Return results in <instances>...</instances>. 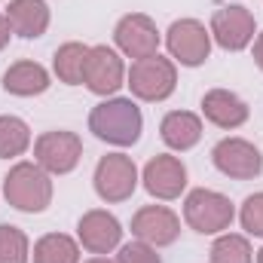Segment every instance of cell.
I'll use <instances>...</instances> for the list:
<instances>
[{"mask_svg": "<svg viewBox=\"0 0 263 263\" xmlns=\"http://www.w3.org/2000/svg\"><path fill=\"white\" fill-rule=\"evenodd\" d=\"M202 114L217 129H239L248 123V104L230 89H211L202 95Z\"/></svg>", "mask_w": 263, "mask_h": 263, "instance_id": "15", "label": "cell"}, {"mask_svg": "<svg viewBox=\"0 0 263 263\" xmlns=\"http://www.w3.org/2000/svg\"><path fill=\"white\" fill-rule=\"evenodd\" d=\"M254 15L245 6H223L211 15V37L217 40V46H223L227 52H239L254 40Z\"/></svg>", "mask_w": 263, "mask_h": 263, "instance_id": "11", "label": "cell"}, {"mask_svg": "<svg viewBox=\"0 0 263 263\" xmlns=\"http://www.w3.org/2000/svg\"><path fill=\"white\" fill-rule=\"evenodd\" d=\"M236 211H233V202L217 193V190H190L184 199V220L190 230H196L202 236H214V233H223L230 230Z\"/></svg>", "mask_w": 263, "mask_h": 263, "instance_id": "3", "label": "cell"}, {"mask_svg": "<svg viewBox=\"0 0 263 263\" xmlns=\"http://www.w3.org/2000/svg\"><path fill=\"white\" fill-rule=\"evenodd\" d=\"M83 156V141L77 132H43L34 141V162L49 175H67Z\"/></svg>", "mask_w": 263, "mask_h": 263, "instance_id": "5", "label": "cell"}, {"mask_svg": "<svg viewBox=\"0 0 263 263\" xmlns=\"http://www.w3.org/2000/svg\"><path fill=\"white\" fill-rule=\"evenodd\" d=\"M3 196L18 211L40 214L52 202V178L37 162H15L3 178Z\"/></svg>", "mask_w": 263, "mask_h": 263, "instance_id": "2", "label": "cell"}, {"mask_svg": "<svg viewBox=\"0 0 263 263\" xmlns=\"http://www.w3.org/2000/svg\"><path fill=\"white\" fill-rule=\"evenodd\" d=\"M147 193L156 199H178L187 187V168L178 156H153L141 175Z\"/></svg>", "mask_w": 263, "mask_h": 263, "instance_id": "14", "label": "cell"}, {"mask_svg": "<svg viewBox=\"0 0 263 263\" xmlns=\"http://www.w3.org/2000/svg\"><path fill=\"white\" fill-rule=\"evenodd\" d=\"M86 59H89V46H83V43H65V46H59L55 59H52L55 77L62 83H67V86H80L83 73H86Z\"/></svg>", "mask_w": 263, "mask_h": 263, "instance_id": "19", "label": "cell"}, {"mask_svg": "<svg viewBox=\"0 0 263 263\" xmlns=\"http://www.w3.org/2000/svg\"><path fill=\"white\" fill-rule=\"evenodd\" d=\"M28 260H31L28 236L12 223H0V263H28Z\"/></svg>", "mask_w": 263, "mask_h": 263, "instance_id": "23", "label": "cell"}, {"mask_svg": "<svg viewBox=\"0 0 263 263\" xmlns=\"http://www.w3.org/2000/svg\"><path fill=\"white\" fill-rule=\"evenodd\" d=\"M117 263H162V260H159V254H156L153 245H147V242L138 239V242H129V245L120 248Z\"/></svg>", "mask_w": 263, "mask_h": 263, "instance_id": "25", "label": "cell"}, {"mask_svg": "<svg viewBox=\"0 0 263 263\" xmlns=\"http://www.w3.org/2000/svg\"><path fill=\"white\" fill-rule=\"evenodd\" d=\"M6 22H9L12 34H18L25 40H37L49 28V6L43 0H9Z\"/></svg>", "mask_w": 263, "mask_h": 263, "instance_id": "16", "label": "cell"}, {"mask_svg": "<svg viewBox=\"0 0 263 263\" xmlns=\"http://www.w3.org/2000/svg\"><path fill=\"white\" fill-rule=\"evenodd\" d=\"M31 147V129L18 117H0V159L22 156Z\"/></svg>", "mask_w": 263, "mask_h": 263, "instance_id": "21", "label": "cell"}, {"mask_svg": "<svg viewBox=\"0 0 263 263\" xmlns=\"http://www.w3.org/2000/svg\"><path fill=\"white\" fill-rule=\"evenodd\" d=\"M211 159H214V168L227 178H236V181H251L263 172V156L260 150L245 141V138H223L214 144L211 150Z\"/></svg>", "mask_w": 263, "mask_h": 263, "instance_id": "8", "label": "cell"}, {"mask_svg": "<svg viewBox=\"0 0 263 263\" xmlns=\"http://www.w3.org/2000/svg\"><path fill=\"white\" fill-rule=\"evenodd\" d=\"M126 86L141 101H165L178 86V67L172 59H162L159 52L150 59H138L129 70Z\"/></svg>", "mask_w": 263, "mask_h": 263, "instance_id": "4", "label": "cell"}, {"mask_svg": "<svg viewBox=\"0 0 263 263\" xmlns=\"http://www.w3.org/2000/svg\"><path fill=\"white\" fill-rule=\"evenodd\" d=\"M257 263H263V248H260V251H257Z\"/></svg>", "mask_w": 263, "mask_h": 263, "instance_id": "29", "label": "cell"}, {"mask_svg": "<svg viewBox=\"0 0 263 263\" xmlns=\"http://www.w3.org/2000/svg\"><path fill=\"white\" fill-rule=\"evenodd\" d=\"M132 236L153 248L172 245L181 236V217L165 205H144L132 217Z\"/></svg>", "mask_w": 263, "mask_h": 263, "instance_id": "10", "label": "cell"}, {"mask_svg": "<svg viewBox=\"0 0 263 263\" xmlns=\"http://www.w3.org/2000/svg\"><path fill=\"white\" fill-rule=\"evenodd\" d=\"M34 263H80V245L65 233H46L34 245Z\"/></svg>", "mask_w": 263, "mask_h": 263, "instance_id": "20", "label": "cell"}, {"mask_svg": "<svg viewBox=\"0 0 263 263\" xmlns=\"http://www.w3.org/2000/svg\"><path fill=\"white\" fill-rule=\"evenodd\" d=\"M165 46L175 62L184 67H199L211 55V31L196 18H181L165 31Z\"/></svg>", "mask_w": 263, "mask_h": 263, "instance_id": "7", "label": "cell"}, {"mask_svg": "<svg viewBox=\"0 0 263 263\" xmlns=\"http://www.w3.org/2000/svg\"><path fill=\"white\" fill-rule=\"evenodd\" d=\"M159 135L172 150H190L202 138V120L190 110H172V114L162 117Z\"/></svg>", "mask_w": 263, "mask_h": 263, "instance_id": "18", "label": "cell"}, {"mask_svg": "<svg viewBox=\"0 0 263 263\" xmlns=\"http://www.w3.org/2000/svg\"><path fill=\"white\" fill-rule=\"evenodd\" d=\"M239 220H242V230L248 236H260L263 239V193H254V196H248L242 202Z\"/></svg>", "mask_w": 263, "mask_h": 263, "instance_id": "24", "label": "cell"}, {"mask_svg": "<svg viewBox=\"0 0 263 263\" xmlns=\"http://www.w3.org/2000/svg\"><path fill=\"white\" fill-rule=\"evenodd\" d=\"M126 80V67L123 59L110 49V46H89V59H86V73L83 83L89 92L95 95H114Z\"/></svg>", "mask_w": 263, "mask_h": 263, "instance_id": "12", "label": "cell"}, {"mask_svg": "<svg viewBox=\"0 0 263 263\" xmlns=\"http://www.w3.org/2000/svg\"><path fill=\"white\" fill-rule=\"evenodd\" d=\"M114 40L117 46L129 55V59H150L159 52V31H156V22L144 12H129L117 22L114 28Z\"/></svg>", "mask_w": 263, "mask_h": 263, "instance_id": "9", "label": "cell"}, {"mask_svg": "<svg viewBox=\"0 0 263 263\" xmlns=\"http://www.w3.org/2000/svg\"><path fill=\"white\" fill-rule=\"evenodd\" d=\"M95 193L104 202H126L138 187V168L126 153H107L95 165Z\"/></svg>", "mask_w": 263, "mask_h": 263, "instance_id": "6", "label": "cell"}, {"mask_svg": "<svg viewBox=\"0 0 263 263\" xmlns=\"http://www.w3.org/2000/svg\"><path fill=\"white\" fill-rule=\"evenodd\" d=\"M254 65L263 70V34H257V40H254Z\"/></svg>", "mask_w": 263, "mask_h": 263, "instance_id": "27", "label": "cell"}, {"mask_svg": "<svg viewBox=\"0 0 263 263\" xmlns=\"http://www.w3.org/2000/svg\"><path fill=\"white\" fill-rule=\"evenodd\" d=\"M86 263H114V260H107V257H92V260H86Z\"/></svg>", "mask_w": 263, "mask_h": 263, "instance_id": "28", "label": "cell"}, {"mask_svg": "<svg viewBox=\"0 0 263 263\" xmlns=\"http://www.w3.org/2000/svg\"><path fill=\"white\" fill-rule=\"evenodd\" d=\"M77 236H80V242H83L86 251H92V254H110L120 245V239H123V227H120V220L110 211L92 208V211H86L80 217Z\"/></svg>", "mask_w": 263, "mask_h": 263, "instance_id": "13", "label": "cell"}, {"mask_svg": "<svg viewBox=\"0 0 263 263\" xmlns=\"http://www.w3.org/2000/svg\"><path fill=\"white\" fill-rule=\"evenodd\" d=\"M3 89L9 95H18V98L43 95L49 89V70L37 62H15L3 73Z\"/></svg>", "mask_w": 263, "mask_h": 263, "instance_id": "17", "label": "cell"}, {"mask_svg": "<svg viewBox=\"0 0 263 263\" xmlns=\"http://www.w3.org/2000/svg\"><path fill=\"white\" fill-rule=\"evenodd\" d=\"M211 263H254L251 242L236 233H223L211 245Z\"/></svg>", "mask_w": 263, "mask_h": 263, "instance_id": "22", "label": "cell"}, {"mask_svg": "<svg viewBox=\"0 0 263 263\" xmlns=\"http://www.w3.org/2000/svg\"><path fill=\"white\" fill-rule=\"evenodd\" d=\"M9 37H12V28H9V22H6V15L0 12V49H6V43H9Z\"/></svg>", "mask_w": 263, "mask_h": 263, "instance_id": "26", "label": "cell"}, {"mask_svg": "<svg viewBox=\"0 0 263 263\" xmlns=\"http://www.w3.org/2000/svg\"><path fill=\"white\" fill-rule=\"evenodd\" d=\"M141 129H144V117L132 98H107L95 104L89 114V132L117 147H132L141 138Z\"/></svg>", "mask_w": 263, "mask_h": 263, "instance_id": "1", "label": "cell"}]
</instances>
